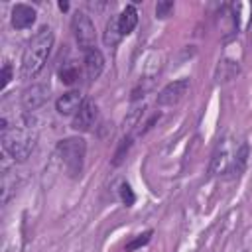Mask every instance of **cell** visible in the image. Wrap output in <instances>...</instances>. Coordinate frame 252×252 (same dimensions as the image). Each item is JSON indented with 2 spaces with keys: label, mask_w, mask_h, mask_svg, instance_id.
<instances>
[{
  "label": "cell",
  "mask_w": 252,
  "mask_h": 252,
  "mask_svg": "<svg viewBox=\"0 0 252 252\" xmlns=\"http://www.w3.org/2000/svg\"><path fill=\"white\" fill-rule=\"evenodd\" d=\"M246 161H248V144L246 142H240V146L234 148V156H232V163L228 167L226 173H232V175H240L246 167Z\"/></svg>",
  "instance_id": "cell-12"
},
{
  "label": "cell",
  "mask_w": 252,
  "mask_h": 252,
  "mask_svg": "<svg viewBox=\"0 0 252 252\" xmlns=\"http://www.w3.org/2000/svg\"><path fill=\"white\" fill-rule=\"evenodd\" d=\"M59 10H63V12L69 10V4H67V2H59Z\"/></svg>",
  "instance_id": "cell-23"
},
{
  "label": "cell",
  "mask_w": 252,
  "mask_h": 252,
  "mask_svg": "<svg viewBox=\"0 0 252 252\" xmlns=\"http://www.w3.org/2000/svg\"><path fill=\"white\" fill-rule=\"evenodd\" d=\"M122 39V32H120V24H118V16L110 18L106 22V28H104V33H102V41L106 47H114L118 45V41Z\"/></svg>",
  "instance_id": "cell-14"
},
{
  "label": "cell",
  "mask_w": 252,
  "mask_h": 252,
  "mask_svg": "<svg viewBox=\"0 0 252 252\" xmlns=\"http://www.w3.org/2000/svg\"><path fill=\"white\" fill-rule=\"evenodd\" d=\"M130 146H132V136H128V138H124V140L120 142V146H118V150H116V154H114L112 165H120V163H122V159L126 158V154H128Z\"/></svg>",
  "instance_id": "cell-17"
},
{
  "label": "cell",
  "mask_w": 252,
  "mask_h": 252,
  "mask_svg": "<svg viewBox=\"0 0 252 252\" xmlns=\"http://www.w3.org/2000/svg\"><path fill=\"white\" fill-rule=\"evenodd\" d=\"M12 195V181H10V171L2 173V203H6Z\"/></svg>",
  "instance_id": "cell-21"
},
{
  "label": "cell",
  "mask_w": 252,
  "mask_h": 252,
  "mask_svg": "<svg viewBox=\"0 0 252 252\" xmlns=\"http://www.w3.org/2000/svg\"><path fill=\"white\" fill-rule=\"evenodd\" d=\"M85 102L83 94L79 91H69V93H63L57 102H55V108L59 114L63 116H69V114H77V110L81 108V104Z\"/></svg>",
  "instance_id": "cell-9"
},
{
  "label": "cell",
  "mask_w": 252,
  "mask_h": 252,
  "mask_svg": "<svg viewBox=\"0 0 252 252\" xmlns=\"http://www.w3.org/2000/svg\"><path fill=\"white\" fill-rule=\"evenodd\" d=\"M49 98V85L45 83H35L32 87H28L22 93V106L26 110H35L39 106L45 104V100Z\"/></svg>",
  "instance_id": "cell-7"
},
{
  "label": "cell",
  "mask_w": 252,
  "mask_h": 252,
  "mask_svg": "<svg viewBox=\"0 0 252 252\" xmlns=\"http://www.w3.org/2000/svg\"><path fill=\"white\" fill-rule=\"evenodd\" d=\"M173 12V2L171 0H161L156 4V16L158 18H167Z\"/></svg>",
  "instance_id": "cell-19"
},
{
  "label": "cell",
  "mask_w": 252,
  "mask_h": 252,
  "mask_svg": "<svg viewBox=\"0 0 252 252\" xmlns=\"http://www.w3.org/2000/svg\"><path fill=\"white\" fill-rule=\"evenodd\" d=\"M53 47V32L51 28L43 26L35 35L28 41L24 55H22V77L24 79H33L45 65L47 55Z\"/></svg>",
  "instance_id": "cell-1"
},
{
  "label": "cell",
  "mask_w": 252,
  "mask_h": 252,
  "mask_svg": "<svg viewBox=\"0 0 252 252\" xmlns=\"http://www.w3.org/2000/svg\"><path fill=\"white\" fill-rule=\"evenodd\" d=\"M118 24H120V32H122V35H128V33L136 28V24H138V12H136V8H134L132 4H128V6L120 12V16H118Z\"/></svg>",
  "instance_id": "cell-13"
},
{
  "label": "cell",
  "mask_w": 252,
  "mask_h": 252,
  "mask_svg": "<svg viewBox=\"0 0 252 252\" xmlns=\"http://www.w3.org/2000/svg\"><path fill=\"white\" fill-rule=\"evenodd\" d=\"M96 118H98V106L91 98H85V102L81 104V108L77 110V114L73 118V128L79 132H87L94 126Z\"/></svg>",
  "instance_id": "cell-6"
},
{
  "label": "cell",
  "mask_w": 252,
  "mask_h": 252,
  "mask_svg": "<svg viewBox=\"0 0 252 252\" xmlns=\"http://www.w3.org/2000/svg\"><path fill=\"white\" fill-rule=\"evenodd\" d=\"M187 91H189V79H177V81L165 85V87L158 93L156 102H158L159 106H173V104H177V102L187 94Z\"/></svg>",
  "instance_id": "cell-5"
},
{
  "label": "cell",
  "mask_w": 252,
  "mask_h": 252,
  "mask_svg": "<svg viewBox=\"0 0 252 252\" xmlns=\"http://www.w3.org/2000/svg\"><path fill=\"white\" fill-rule=\"evenodd\" d=\"M102 69H104V55H102V51L96 49V47L85 51V73H87V77L91 81H96L100 77Z\"/></svg>",
  "instance_id": "cell-10"
},
{
  "label": "cell",
  "mask_w": 252,
  "mask_h": 252,
  "mask_svg": "<svg viewBox=\"0 0 252 252\" xmlns=\"http://www.w3.org/2000/svg\"><path fill=\"white\" fill-rule=\"evenodd\" d=\"M57 154H59L67 173L71 177H75L83 169V161H85V154H87V144H85L83 138L71 136V138H65V140H61L57 144Z\"/></svg>",
  "instance_id": "cell-3"
},
{
  "label": "cell",
  "mask_w": 252,
  "mask_h": 252,
  "mask_svg": "<svg viewBox=\"0 0 252 252\" xmlns=\"http://www.w3.org/2000/svg\"><path fill=\"white\" fill-rule=\"evenodd\" d=\"M35 22V10L28 4H16L12 8V26L16 30H26Z\"/></svg>",
  "instance_id": "cell-11"
},
{
  "label": "cell",
  "mask_w": 252,
  "mask_h": 252,
  "mask_svg": "<svg viewBox=\"0 0 252 252\" xmlns=\"http://www.w3.org/2000/svg\"><path fill=\"white\" fill-rule=\"evenodd\" d=\"M10 79H12V65L6 61V63H4V67H2V83H0V87H2V89H6V87H8V83H10Z\"/></svg>",
  "instance_id": "cell-22"
},
{
  "label": "cell",
  "mask_w": 252,
  "mask_h": 252,
  "mask_svg": "<svg viewBox=\"0 0 252 252\" xmlns=\"http://www.w3.org/2000/svg\"><path fill=\"white\" fill-rule=\"evenodd\" d=\"M71 26H73V33H75L77 45H79L83 51H89V49L96 47V45H94V39H96V35H94V26H93V22H91V18H89L87 14L77 12V14L73 16V20H71Z\"/></svg>",
  "instance_id": "cell-4"
},
{
  "label": "cell",
  "mask_w": 252,
  "mask_h": 252,
  "mask_svg": "<svg viewBox=\"0 0 252 252\" xmlns=\"http://www.w3.org/2000/svg\"><path fill=\"white\" fill-rule=\"evenodd\" d=\"M77 77H79V71H77L75 65H65V67L59 71V79H61V83H65V85H73V83L77 81Z\"/></svg>",
  "instance_id": "cell-16"
},
{
  "label": "cell",
  "mask_w": 252,
  "mask_h": 252,
  "mask_svg": "<svg viewBox=\"0 0 252 252\" xmlns=\"http://www.w3.org/2000/svg\"><path fill=\"white\" fill-rule=\"evenodd\" d=\"M236 73H238V63L236 61H230V59H222L217 65L215 79H217V83H224V81H230Z\"/></svg>",
  "instance_id": "cell-15"
},
{
  "label": "cell",
  "mask_w": 252,
  "mask_h": 252,
  "mask_svg": "<svg viewBox=\"0 0 252 252\" xmlns=\"http://www.w3.org/2000/svg\"><path fill=\"white\" fill-rule=\"evenodd\" d=\"M120 199H122V203H124L126 207L134 205L136 195H134V191H132V187H130L128 183H122V187H120Z\"/></svg>",
  "instance_id": "cell-20"
},
{
  "label": "cell",
  "mask_w": 252,
  "mask_h": 252,
  "mask_svg": "<svg viewBox=\"0 0 252 252\" xmlns=\"http://www.w3.org/2000/svg\"><path fill=\"white\" fill-rule=\"evenodd\" d=\"M150 238H152V230H146L144 234H138L134 240H130V242L126 244V252H134V250H138L140 246H146V244L150 242Z\"/></svg>",
  "instance_id": "cell-18"
},
{
  "label": "cell",
  "mask_w": 252,
  "mask_h": 252,
  "mask_svg": "<svg viewBox=\"0 0 252 252\" xmlns=\"http://www.w3.org/2000/svg\"><path fill=\"white\" fill-rule=\"evenodd\" d=\"M232 156L234 150H228V140H220L211 159V173H226L232 163Z\"/></svg>",
  "instance_id": "cell-8"
},
{
  "label": "cell",
  "mask_w": 252,
  "mask_h": 252,
  "mask_svg": "<svg viewBox=\"0 0 252 252\" xmlns=\"http://www.w3.org/2000/svg\"><path fill=\"white\" fill-rule=\"evenodd\" d=\"M35 132L28 124L10 126L2 132V148L14 161H26L35 148Z\"/></svg>",
  "instance_id": "cell-2"
}]
</instances>
